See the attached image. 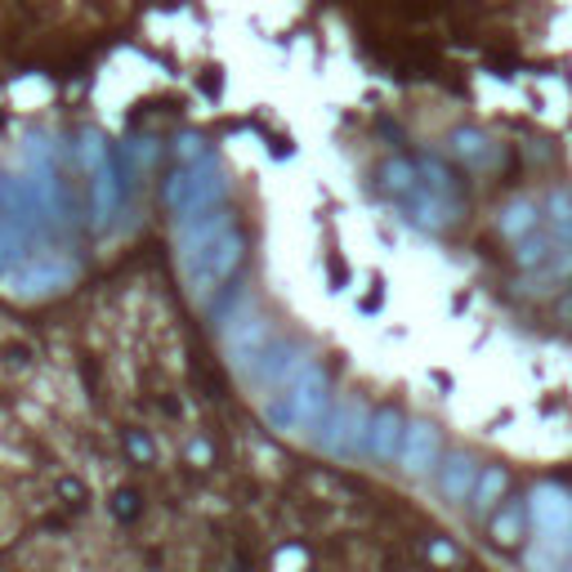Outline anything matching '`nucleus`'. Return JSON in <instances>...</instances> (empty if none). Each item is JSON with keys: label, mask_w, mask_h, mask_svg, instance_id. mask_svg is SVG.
Here are the masks:
<instances>
[{"label": "nucleus", "mask_w": 572, "mask_h": 572, "mask_svg": "<svg viewBox=\"0 0 572 572\" xmlns=\"http://www.w3.org/2000/svg\"><path fill=\"white\" fill-rule=\"evenodd\" d=\"M416 162H420V175H425L429 188H438V193H447V197H466V184L456 179L451 166H443L438 157H416Z\"/></svg>", "instance_id": "17"}, {"label": "nucleus", "mask_w": 572, "mask_h": 572, "mask_svg": "<svg viewBox=\"0 0 572 572\" xmlns=\"http://www.w3.org/2000/svg\"><path fill=\"white\" fill-rule=\"evenodd\" d=\"M228 201V179H223V166L201 153L193 162H179L175 175L166 179V210L170 219H193L201 210H215Z\"/></svg>", "instance_id": "5"}, {"label": "nucleus", "mask_w": 572, "mask_h": 572, "mask_svg": "<svg viewBox=\"0 0 572 572\" xmlns=\"http://www.w3.org/2000/svg\"><path fill=\"white\" fill-rule=\"evenodd\" d=\"M372 412H376V407H367L358 394H350V398H331L326 416H322L318 429H313V443H318L326 456H340V461H345V456L367 451Z\"/></svg>", "instance_id": "6"}, {"label": "nucleus", "mask_w": 572, "mask_h": 572, "mask_svg": "<svg viewBox=\"0 0 572 572\" xmlns=\"http://www.w3.org/2000/svg\"><path fill=\"white\" fill-rule=\"evenodd\" d=\"M528 506H532V541L541 545H563L568 554V541H572V492L559 488V483H537L528 492Z\"/></svg>", "instance_id": "7"}, {"label": "nucleus", "mask_w": 572, "mask_h": 572, "mask_svg": "<svg viewBox=\"0 0 572 572\" xmlns=\"http://www.w3.org/2000/svg\"><path fill=\"white\" fill-rule=\"evenodd\" d=\"M541 223H545V210H541L532 197H510V201L501 206V215H497V233L514 247V242H523L528 233H537Z\"/></svg>", "instance_id": "14"}, {"label": "nucleus", "mask_w": 572, "mask_h": 572, "mask_svg": "<svg viewBox=\"0 0 572 572\" xmlns=\"http://www.w3.org/2000/svg\"><path fill=\"white\" fill-rule=\"evenodd\" d=\"M447 148H451V157L461 162L466 170H497V166H506V148H501L492 135L475 131V126L451 131V135H447Z\"/></svg>", "instance_id": "10"}, {"label": "nucleus", "mask_w": 572, "mask_h": 572, "mask_svg": "<svg viewBox=\"0 0 572 572\" xmlns=\"http://www.w3.org/2000/svg\"><path fill=\"white\" fill-rule=\"evenodd\" d=\"M488 532L501 550H519L523 541H532V506L528 497H506L492 514H488Z\"/></svg>", "instance_id": "11"}, {"label": "nucleus", "mask_w": 572, "mask_h": 572, "mask_svg": "<svg viewBox=\"0 0 572 572\" xmlns=\"http://www.w3.org/2000/svg\"><path fill=\"white\" fill-rule=\"evenodd\" d=\"M247 256V238L238 228V215L228 206L201 210L193 219H175V260L188 282L193 300H219V291L233 287Z\"/></svg>", "instance_id": "1"}, {"label": "nucleus", "mask_w": 572, "mask_h": 572, "mask_svg": "<svg viewBox=\"0 0 572 572\" xmlns=\"http://www.w3.org/2000/svg\"><path fill=\"white\" fill-rule=\"evenodd\" d=\"M506 497H510V470H506V466H483V470H479V483H475V492H470L466 506H470L475 519H488Z\"/></svg>", "instance_id": "15"}, {"label": "nucleus", "mask_w": 572, "mask_h": 572, "mask_svg": "<svg viewBox=\"0 0 572 572\" xmlns=\"http://www.w3.org/2000/svg\"><path fill=\"white\" fill-rule=\"evenodd\" d=\"M438 461H443V434L429 420H407L403 451H398V470L412 475V479H425V475L438 470Z\"/></svg>", "instance_id": "8"}, {"label": "nucleus", "mask_w": 572, "mask_h": 572, "mask_svg": "<svg viewBox=\"0 0 572 572\" xmlns=\"http://www.w3.org/2000/svg\"><path fill=\"white\" fill-rule=\"evenodd\" d=\"M76 162H81V170L90 179V228H94V233H103V228L117 219L122 197H126V179H122L117 153L107 148V139L98 131H81Z\"/></svg>", "instance_id": "3"}, {"label": "nucleus", "mask_w": 572, "mask_h": 572, "mask_svg": "<svg viewBox=\"0 0 572 572\" xmlns=\"http://www.w3.org/2000/svg\"><path fill=\"white\" fill-rule=\"evenodd\" d=\"M376 179H381V193L398 206L403 197H412L416 188H420V162H412V157H389V162H381V170H376Z\"/></svg>", "instance_id": "16"}, {"label": "nucleus", "mask_w": 572, "mask_h": 572, "mask_svg": "<svg viewBox=\"0 0 572 572\" xmlns=\"http://www.w3.org/2000/svg\"><path fill=\"white\" fill-rule=\"evenodd\" d=\"M304 354H309V350H304V345H295V340L273 335L269 345H264V354L256 358V367H251L242 381H247L251 389H264V394H269V389H273V385H278V381H282V376L304 358Z\"/></svg>", "instance_id": "9"}, {"label": "nucleus", "mask_w": 572, "mask_h": 572, "mask_svg": "<svg viewBox=\"0 0 572 572\" xmlns=\"http://www.w3.org/2000/svg\"><path fill=\"white\" fill-rule=\"evenodd\" d=\"M331 376H326V367L313 358V354H304L269 394H264V425L273 429V434H282V438H313V429H318V420L326 416V407H331Z\"/></svg>", "instance_id": "2"}, {"label": "nucleus", "mask_w": 572, "mask_h": 572, "mask_svg": "<svg viewBox=\"0 0 572 572\" xmlns=\"http://www.w3.org/2000/svg\"><path fill=\"white\" fill-rule=\"evenodd\" d=\"M403 434H407V416L398 407H376L372 412V429H367V451L372 461H398L403 451Z\"/></svg>", "instance_id": "13"}, {"label": "nucleus", "mask_w": 572, "mask_h": 572, "mask_svg": "<svg viewBox=\"0 0 572 572\" xmlns=\"http://www.w3.org/2000/svg\"><path fill=\"white\" fill-rule=\"evenodd\" d=\"M76 256L59 242H41L28 260H19L10 273H0V291L14 300H50L76 282Z\"/></svg>", "instance_id": "4"}, {"label": "nucleus", "mask_w": 572, "mask_h": 572, "mask_svg": "<svg viewBox=\"0 0 572 572\" xmlns=\"http://www.w3.org/2000/svg\"><path fill=\"white\" fill-rule=\"evenodd\" d=\"M479 461L470 451H447L443 461H438V492L451 501V506H466L470 501V492H475V483H479Z\"/></svg>", "instance_id": "12"}]
</instances>
